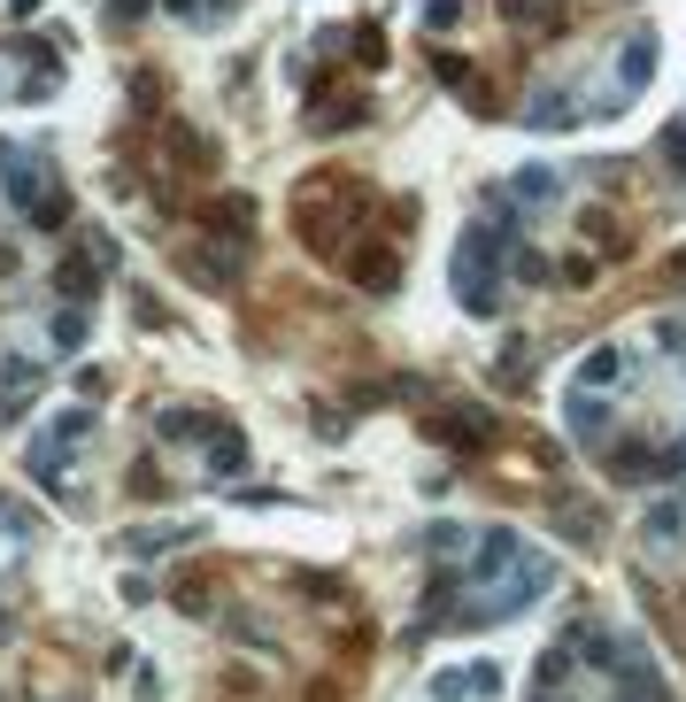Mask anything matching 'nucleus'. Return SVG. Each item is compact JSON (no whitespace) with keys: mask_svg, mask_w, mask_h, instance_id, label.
Returning <instances> with one entry per match:
<instances>
[{"mask_svg":"<svg viewBox=\"0 0 686 702\" xmlns=\"http://www.w3.org/2000/svg\"><path fill=\"white\" fill-rule=\"evenodd\" d=\"M501 255H509V224L501 232H463V247H456V294H463L471 317H494V286H501L494 262Z\"/></svg>","mask_w":686,"mask_h":702,"instance_id":"nucleus-1","label":"nucleus"},{"mask_svg":"<svg viewBox=\"0 0 686 702\" xmlns=\"http://www.w3.org/2000/svg\"><path fill=\"white\" fill-rule=\"evenodd\" d=\"M548 587H556V564H548V556H525V571H517V579H509V587H501L494 602H478V609H463V618H456V626H486V618H517V609H533V602H540Z\"/></svg>","mask_w":686,"mask_h":702,"instance_id":"nucleus-2","label":"nucleus"},{"mask_svg":"<svg viewBox=\"0 0 686 702\" xmlns=\"http://www.w3.org/2000/svg\"><path fill=\"white\" fill-rule=\"evenodd\" d=\"M501 694V664H456V672H433V702H486Z\"/></svg>","mask_w":686,"mask_h":702,"instance_id":"nucleus-3","label":"nucleus"},{"mask_svg":"<svg viewBox=\"0 0 686 702\" xmlns=\"http://www.w3.org/2000/svg\"><path fill=\"white\" fill-rule=\"evenodd\" d=\"M501 201H517V209H548V201H563V170H548V162L517 170V178L501 186Z\"/></svg>","mask_w":686,"mask_h":702,"instance_id":"nucleus-4","label":"nucleus"},{"mask_svg":"<svg viewBox=\"0 0 686 702\" xmlns=\"http://www.w3.org/2000/svg\"><path fill=\"white\" fill-rule=\"evenodd\" d=\"M571 441H578V448H602V441H610V402L594 394V386L571 394Z\"/></svg>","mask_w":686,"mask_h":702,"instance_id":"nucleus-5","label":"nucleus"},{"mask_svg":"<svg viewBox=\"0 0 686 702\" xmlns=\"http://www.w3.org/2000/svg\"><path fill=\"white\" fill-rule=\"evenodd\" d=\"M509 564H525V541H517V533H486V541L471 549V579H501Z\"/></svg>","mask_w":686,"mask_h":702,"instance_id":"nucleus-6","label":"nucleus"},{"mask_svg":"<svg viewBox=\"0 0 686 702\" xmlns=\"http://www.w3.org/2000/svg\"><path fill=\"white\" fill-rule=\"evenodd\" d=\"M648 70H656V32H633V47L618 54V85H625V94H640Z\"/></svg>","mask_w":686,"mask_h":702,"instance_id":"nucleus-7","label":"nucleus"},{"mask_svg":"<svg viewBox=\"0 0 686 702\" xmlns=\"http://www.w3.org/2000/svg\"><path fill=\"white\" fill-rule=\"evenodd\" d=\"M618 379H625V347H594V356L578 364V386H594V394L618 386Z\"/></svg>","mask_w":686,"mask_h":702,"instance_id":"nucleus-8","label":"nucleus"},{"mask_svg":"<svg viewBox=\"0 0 686 702\" xmlns=\"http://www.w3.org/2000/svg\"><path fill=\"white\" fill-rule=\"evenodd\" d=\"M239 456H247V448H239V432H216V441H209V471H216V479H232V471H239Z\"/></svg>","mask_w":686,"mask_h":702,"instance_id":"nucleus-9","label":"nucleus"},{"mask_svg":"<svg viewBox=\"0 0 686 702\" xmlns=\"http://www.w3.org/2000/svg\"><path fill=\"white\" fill-rule=\"evenodd\" d=\"M186 533L178 525H147V533H132V556H162V549H178Z\"/></svg>","mask_w":686,"mask_h":702,"instance_id":"nucleus-10","label":"nucleus"},{"mask_svg":"<svg viewBox=\"0 0 686 702\" xmlns=\"http://www.w3.org/2000/svg\"><path fill=\"white\" fill-rule=\"evenodd\" d=\"M678 525H686V509L678 502H656L648 509V541H678Z\"/></svg>","mask_w":686,"mask_h":702,"instance_id":"nucleus-11","label":"nucleus"},{"mask_svg":"<svg viewBox=\"0 0 686 702\" xmlns=\"http://www.w3.org/2000/svg\"><path fill=\"white\" fill-rule=\"evenodd\" d=\"M618 479H663L648 448H618Z\"/></svg>","mask_w":686,"mask_h":702,"instance_id":"nucleus-12","label":"nucleus"},{"mask_svg":"<svg viewBox=\"0 0 686 702\" xmlns=\"http://www.w3.org/2000/svg\"><path fill=\"white\" fill-rule=\"evenodd\" d=\"M16 9H32V0H16Z\"/></svg>","mask_w":686,"mask_h":702,"instance_id":"nucleus-13","label":"nucleus"}]
</instances>
